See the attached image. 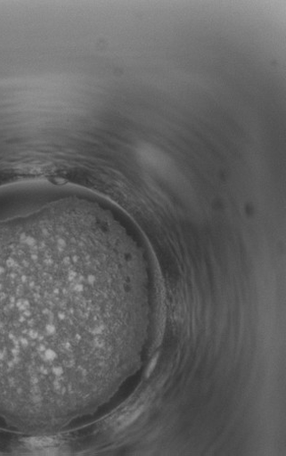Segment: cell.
<instances>
[{
  "label": "cell",
  "instance_id": "1",
  "mask_svg": "<svg viewBox=\"0 0 286 456\" xmlns=\"http://www.w3.org/2000/svg\"><path fill=\"white\" fill-rule=\"evenodd\" d=\"M0 225V415L42 433L75 418L89 355L107 346L108 293L84 250Z\"/></svg>",
  "mask_w": 286,
  "mask_h": 456
}]
</instances>
